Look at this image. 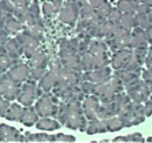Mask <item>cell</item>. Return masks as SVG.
<instances>
[{"label": "cell", "mask_w": 152, "mask_h": 143, "mask_svg": "<svg viewBox=\"0 0 152 143\" xmlns=\"http://www.w3.org/2000/svg\"><path fill=\"white\" fill-rule=\"evenodd\" d=\"M88 52L92 53V55L104 53V52H107V44L103 41H99V40H92V41H91V45H89Z\"/></svg>", "instance_id": "obj_34"}, {"label": "cell", "mask_w": 152, "mask_h": 143, "mask_svg": "<svg viewBox=\"0 0 152 143\" xmlns=\"http://www.w3.org/2000/svg\"><path fill=\"white\" fill-rule=\"evenodd\" d=\"M52 4H53V7H55V10L56 11L62 10V1H60V0H55Z\"/></svg>", "instance_id": "obj_55"}, {"label": "cell", "mask_w": 152, "mask_h": 143, "mask_svg": "<svg viewBox=\"0 0 152 143\" xmlns=\"http://www.w3.org/2000/svg\"><path fill=\"white\" fill-rule=\"evenodd\" d=\"M7 74L15 82L22 84L23 82L30 79V67L25 63H19V61H18V63H15L14 66L7 71Z\"/></svg>", "instance_id": "obj_11"}, {"label": "cell", "mask_w": 152, "mask_h": 143, "mask_svg": "<svg viewBox=\"0 0 152 143\" xmlns=\"http://www.w3.org/2000/svg\"><path fill=\"white\" fill-rule=\"evenodd\" d=\"M103 121L106 124L107 131H111V132H117V131H121L124 128V124H122V121H121V119L118 116H113V117L103 120Z\"/></svg>", "instance_id": "obj_29"}, {"label": "cell", "mask_w": 152, "mask_h": 143, "mask_svg": "<svg viewBox=\"0 0 152 143\" xmlns=\"http://www.w3.org/2000/svg\"><path fill=\"white\" fill-rule=\"evenodd\" d=\"M107 128H106V124L104 121L100 119H92V120H88V126H86V129L85 132L88 135H93V134H99V132H106Z\"/></svg>", "instance_id": "obj_25"}, {"label": "cell", "mask_w": 152, "mask_h": 143, "mask_svg": "<svg viewBox=\"0 0 152 143\" xmlns=\"http://www.w3.org/2000/svg\"><path fill=\"white\" fill-rule=\"evenodd\" d=\"M29 8V0H0V10L14 17H21Z\"/></svg>", "instance_id": "obj_8"}, {"label": "cell", "mask_w": 152, "mask_h": 143, "mask_svg": "<svg viewBox=\"0 0 152 143\" xmlns=\"http://www.w3.org/2000/svg\"><path fill=\"white\" fill-rule=\"evenodd\" d=\"M82 91H84L86 95L93 94V90H95V83L93 82H89V80H81V86H80Z\"/></svg>", "instance_id": "obj_42"}, {"label": "cell", "mask_w": 152, "mask_h": 143, "mask_svg": "<svg viewBox=\"0 0 152 143\" xmlns=\"http://www.w3.org/2000/svg\"><path fill=\"white\" fill-rule=\"evenodd\" d=\"M130 48L137 49V48H148V40H147V34L145 30L141 27H134L132 29L130 33Z\"/></svg>", "instance_id": "obj_18"}, {"label": "cell", "mask_w": 152, "mask_h": 143, "mask_svg": "<svg viewBox=\"0 0 152 143\" xmlns=\"http://www.w3.org/2000/svg\"><path fill=\"white\" fill-rule=\"evenodd\" d=\"M140 3L145 4V6H148V7L152 8V0H140Z\"/></svg>", "instance_id": "obj_57"}, {"label": "cell", "mask_w": 152, "mask_h": 143, "mask_svg": "<svg viewBox=\"0 0 152 143\" xmlns=\"http://www.w3.org/2000/svg\"><path fill=\"white\" fill-rule=\"evenodd\" d=\"M22 112H23V108L19 104H11L4 117L7 120H10V121H21Z\"/></svg>", "instance_id": "obj_28"}, {"label": "cell", "mask_w": 152, "mask_h": 143, "mask_svg": "<svg viewBox=\"0 0 152 143\" xmlns=\"http://www.w3.org/2000/svg\"><path fill=\"white\" fill-rule=\"evenodd\" d=\"M1 74H3V72H1V70H0V75H1Z\"/></svg>", "instance_id": "obj_62"}, {"label": "cell", "mask_w": 152, "mask_h": 143, "mask_svg": "<svg viewBox=\"0 0 152 143\" xmlns=\"http://www.w3.org/2000/svg\"><path fill=\"white\" fill-rule=\"evenodd\" d=\"M59 67L58 64L51 68L50 71H47L44 74V77L40 79V83H39V87L41 89L44 93H50L51 90L53 89V86L56 84V80H58V70H59Z\"/></svg>", "instance_id": "obj_16"}, {"label": "cell", "mask_w": 152, "mask_h": 143, "mask_svg": "<svg viewBox=\"0 0 152 143\" xmlns=\"http://www.w3.org/2000/svg\"><path fill=\"white\" fill-rule=\"evenodd\" d=\"M60 63L63 64V67L69 68V70L81 72L82 66H81V56L80 53L71 49H60Z\"/></svg>", "instance_id": "obj_7"}, {"label": "cell", "mask_w": 152, "mask_h": 143, "mask_svg": "<svg viewBox=\"0 0 152 143\" xmlns=\"http://www.w3.org/2000/svg\"><path fill=\"white\" fill-rule=\"evenodd\" d=\"M114 75H117L118 78H121V80H122V83H124L125 89H127V87H130V86H133V84H134L136 82L140 79V78H138V75H136V74L130 72V71L125 70V68L117 70Z\"/></svg>", "instance_id": "obj_22"}, {"label": "cell", "mask_w": 152, "mask_h": 143, "mask_svg": "<svg viewBox=\"0 0 152 143\" xmlns=\"http://www.w3.org/2000/svg\"><path fill=\"white\" fill-rule=\"evenodd\" d=\"M111 10H113V7H111L110 1H104V3L100 6V7L96 8V14L99 15V18H102V19H107V17H108V14L111 12Z\"/></svg>", "instance_id": "obj_38"}, {"label": "cell", "mask_w": 152, "mask_h": 143, "mask_svg": "<svg viewBox=\"0 0 152 143\" xmlns=\"http://www.w3.org/2000/svg\"><path fill=\"white\" fill-rule=\"evenodd\" d=\"M147 142H152V136H151V138H148V139H147Z\"/></svg>", "instance_id": "obj_59"}, {"label": "cell", "mask_w": 152, "mask_h": 143, "mask_svg": "<svg viewBox=\"0 0 152 143\" xmlns=\"http://www.w3.org/2000/svg\"><path fill=\"white\" fill-rule=\"evenodd\" d=\"M42 12H44V15H45L47 18H52L53 15H55V12H56V10H55L52 3L47 1V3L42 4Z\"/></svg>", "instance_id": "obj_44"}, {"label": "cell", "mask_w": 152, "mask_h": 143, "mask_svg": "<svg viewBox=\"0 0 152 143\" xmlns=\"http://www.w3.org/2000/svg\"><path fill=\"white\" fill-rule=\"evenodd\" d=\"M149 89H151V94H152V84H149Z\"/></svg>", "instance_id": "obj_60"}, {"label": "cell", "mask_w": 152, "mask_h": 143, "mask_svg": "<svg viewBox=\"0 0 152 143\" xmlns=\"http://www.w3.org/2000/svg\"><path fill=\"white\" fill-rule=\"evenodd\" d=\"M145 34H147V40H148V44L152 45V25H149L148 27L145 29Z\"/></svg>", "instance_id": "obj_53"}, {"label": "cell", "mask_w": 152, "mask_h": 143, "mask_svg": "<svg viewBox=\"0 0 152 143\" xmlns=\"http://www.w3.org/2000/svg\"><path fill=\"white\" fill-rule=\"evenodd\" d=\"M151 10H152L151 7H148V6H145L142 3L136 4V14H149Z\"/></svg>", "instance_id": "obj_46"}, {"label": "cell", "mask_w": 152, "mask_h": 143, "mask_svg": "<svg viewBox=\"0 0 152 143\" xmlns=\"http://www.w3.org/2000/svg\"><path fill=\"white\" fill-rule=\"evenodd\" d=\"M34 109L40 117H56L58 109H59L58 97L51 95L50 93H44L37 98Z\"/></svg>", "instance_id": "obj_3"}, {"label": "cell", "mask_w": 152, "mask_h": 143, "mask_svg": "<svg viewBox=\"0 0 152 143\" xmlns=\"http://www.w3.org/2000/svg\"><path fill=\"white\" fill-rule=\"evenodd\" d=\"M125 70L130 71V72L136 74V75H138L140 77V74L142 72V64L140 63V61H137V60L133 57V55L130 56V59H129V61H127V64L124 67Z\"/></svg>", "instance_id": "obj_35"}, {"label": "cell", "mask_w": 152, "mask_h": 143, "mask_svg": "<svg viewBox=\"0 0 152 143\" xmlns=\"http://www.w3.org/2000/svg\"><path fill=\"white\" fill-rule=\"evenodd\" d=\"M26 142H56V135H48L45 132L37 134H25Z\"/></svg>", "instance_id": "obj_27"}, {"label": "cell", "mask_w": 152, "mask_h": 143, "mask_svg": "<svg viewBox=\"0 0 152 143\" xmlns=\"http://www.w3.org/2000/svg\"><path fill=\"white\" fill-rule=\"evenodd\" d=\"M127 142H137V143H142L144 142V138H142L141 134H130V135H127Z\"/></svg>", "instance_id": "obj_47"}, {"label": "cell", "mask_w": 152, "mask_h": 143, "mask_svg": "<svg viewBox=\"0 0 152 143\" xmlns=\"http://www.w3.org/2000/svg\"><path fill=\"white\" fill-rule=\"evenodd\" d=\"M136 21H137V26L141 29H147L149 26V18L148 14H136Z\"/></svg>", "instance_id": "obj_39"}, {"label": "cell", "mask_w": 152, "mask_h": 143, "mask_svg": "<svg viewBox=\"0 0 152 143\" xmlns=\"http://www.w3.org/2000/svg\"><path fill=\"white\" fill-rule=\"evenodd\" d=\"M8 38H10V33L7 30H4V29H0V45L4 44Z\"/></svg>", "instance_id": "obj_51"}, {"label": "cell", "mask_w": 152, "mask_h": 143, "mask_svg": "<svg viewBox=\"0 0 152 143\" xmlns=\"http://www.w3.org/2000/svg\"><path fill=\"white\" fill-rule=\"evenodd\" d=\"M15 38L19 41L22 49H23V55H25L28 59L36 52V51H37V49H39L40 41L37 38H34L28 30H23V32L18 33Z\"/></svg>", "instance_id": "obj_9"}, {"label": "cell", "mask_w": 152, "mask_h": 143, "mask_svg": "<svg viewBox=\"0 0 152 143\" xmlns=\"http://www.w3.org/2000/svg\"><path fill=\"white\" fill-rule=\"evenodd\" d=\"M0 49H1L4 53H7V56H10L11 59L15 60V61H18L19 57L23 55V49H22L19 41H18L15 37L14 38H8L4 44H1Z\"/></svg>", "instance_id": "obj_15"}, {"label": "cell", "mask_w": 152, "mask_h": 143, "mask_svg": "<svg viewBox=\"0 0 152 143\" xmlns=\"http://www.w3.org/2000/svg\"><path fill=\"white\" fill-rule=\"evenodd\" d=\"M39 117L40 116L36 112L34 106H32V105L30 106H25L21 116V123L26 127H32V126H36V123L39 121Z\"/></svg>", "instance_id": "obj_20"}, {"label": "cell", "mask_w": 152, "mask_h": 143, "mask_svg": "<svg viewBox=\"0 0 152 143\" xmlns=\"http://www.w3.org/2000/svg\"><path fill=\"white\" fill-rule=\"evenodd\" d=\"M130 56H132V48H125V49L115 51L113 57H111V61H110L111 68H113L114 71L124 68L127 64L129 59H130Z\"/></svg>", "instance_id": "obj_17"}, {"label": "cell", "mask_w": 152, "mask_h": 143, "mask_svg": "<svg viewBox=\"0 0 152 143\" xmlns=\"http://www.w3.org/2000/svg\"><path fill=\"white\" fill-rule=\"evenodd\" d=\"M114 102L117 104L118 109L121 108H126L127 105L132 102L130 97L127 95V93H125V91H121V93H118L117 95H115V100H114Z\"/></svg>", "instance_id": "obj_37"}, {"label": "cell", "mask_w": 152, "mask_h": 143, "mask_svg": "<svg viewBox=\"0 0 152 143\" xmlns=\"http://www.w3.org/2000/svg\"><path fill=\"white\" fill-rule=\"evenodd\" d=\"M81 66L84 71H91L93 70V56L92 53L89 52H84L81 53Z\"/></svg>", "instance_id": "obj_36"}, {"label": "cell", "mask_w": 152, "mask_h": 143, "mask_svg": "<svg viewBox=\"0 0 152 143\" xmlns=\"http://www.w3.org/2000/svg\"><path fill=\"white\" fill-rule=\"evenodd\" d=\"M104 1H106V0H88V3L91 4V7H92L93 10H96L97 7H100Z\"/></svg>", "instance_id": "obj_52"}, {"label": "cell", "mask_w": 152, "mask_h": 143, "mask_svg": "<svg viewBox=\"0 0 152 143\" xmlns=\"http://www.w3.org/2000/svg\"><path fill=\"white\" fill-rule=\"evenodd\" d=\"M78 15H80V7H78V4L73 0L71 3H69L67 6H64V7L60 10L59 19L63 22V23L74 25L78 19Z\"/></svg>", "instance_id": "obj_14"}, {"label": "cell", "mask_w": 152, "mask_h": 143, "mask_svg": "<svg viewBox=\"0 0 152 143\" xmlns=\"http://www.w3.org/2000/svg\"><path fill=\"white\" fill-rule=\"evenodd\" d=\"M3 29L7 30L10 34H12V33H18L19 30H23L25 26H23V23H22L17 17H14V15H11V14H7L6 15V21H4Z\"/></svg>", "instance_id": "obj_21"}, {"label": "cell", "mask_w": 152, "mask_h": 143, "mask_svg": "<svg viewBox=\"0 0 152 143\" xmlns=\"http://www.w3.org/2000/svg\"><path fill=\"white\" fill-rule=\"evenodd\" d=\"M41 94H42V90L36 84V80L30 79L21 84L19 91H18V95H17V100L23 106H30V105L34 104V101Z\"/></svg>", "instance_id": "obj_4"}, {"label": "cell", "mask_w": 152, "mask_h": 143, "mask_svg": "<svg viewBox=\"0 0 152 143\" xmlns=\"http://www.w3.org/2000/svg\"><path fill=\"white\" fill-rule=\"evenodd\" d=\"M126 93L133 102H144L151 97V89H149V84L147 83V82H144L142 79H138L133 86L127 87Z\"/></svg>", "instance_id": "obj_6"}, {"label": "cell", "mask_w": 152, "mask_h": 143, "mask_svg": "<svg viewBox=\"0 0 152 143\" xmlns=\"http://www.w3.org/2000/svg\"><path fill=\"white\" fill-rule=\"evenodd\" d=\"M100 105V100L97 95L89 94L88 97H85V100L82 101V110L84 115L88 120L97 119V109Z\"/></svg>", "instance_id": "obj_13"}, {"label": "cell", "mask_w": 152, "mask_h": 143, "mask_svg": "<svg viewBox=\"0 0 152 143\" xmlns=\"http://www.w3.org/2000/svg\"><path fill=\"white\" fill-rule=\"evenodd\" d=\"M0 142H26V136L14 127L0 124Z\"/></svg>", "instance_id": "obj_12"}, {"label": "cell", "mask_w": 152, "mask_h": 143, "mask_svg": "<svg viewBox=\"0 0 152 143\" xmlns=\"http://www.w3.org/2000/svg\"><path fill=\"white\" fill-rule=\"evenodd\" d=\"M141 79L148 84H152V68H145L141 72Z\"/></svg>", "instance_id": "obj_45"}, {"label": "cell", "mask_w": 152, "mask_h": 143, "mask_svg": "<svg viewBox=\"0 0 152 143\" xmlns=\"http://www.w3.org/2000/svg\"><path fill=\"white\" fill-rule=\"evenodd\" d=\"M56 119L60 124L66 126L70 129H80L85 131L88 121L82 110L81 101L77 100H69V101H62L59 104Z\"/></svg>", "instance_id": "obj_1"}, {"label": "cell", "mask_w": 152, "mask_h": 143, "mask_svg": "<svg viewBox=\"0 0 152 143\" xmlns=\"http://www.w3.org/2000/svg\"><path fill=\"white\" fill-rule=\"evenodd\" d=\"M121 25L124 26V27L132 29L137 27V21H136V12H126V14L122 15V19H121Z\"/></svg>", "instance_id": "obj_31"}, {"label": "cell", "mask_w": 152, "mask_h": 143, "mask_svg": "<svg viewBox=\"0 0 152 143\" xmlns=\"http://www.w3.org/2000/svg\"><path fill=\"white\" fill-rule=\"evenodd\" d=\"M36 127L40 131H56L60 128V123L56 119H51V117H41L39 121L36 123Z\"/></svg>", "instance_id": "obj_23"}, {"label": "cell", "mask_w": 152, "mask_h": 143, "mask_svg": "<svg viewBox=\"0 0 152 143\" xmlns=\"http://www.w3.org/2000/svg\"><path fill=\"white\" fill-rule=\"evenodd\" d=\"M118 117L121 119L124 127H133L136 126V120H134V115L132 113V110L129 108H121L118 110Z\"/></svg>", "instance_id": "obj_26"}, {"label": "cell", "mask_w": 152, "mask_h": 143, "mask_svg": "<svg viewBox=\"0 0 152 143\" xmlns=\"http://www.w3.org/2000/svg\"><path fill=\"white\" fill-rule=\"evenodd\" d=\"M113 142H127V136H117L113 139Z\"/></svg>", "instance_id": "obj_56"}, {"label": "cell", "mask_w": 152, "mask_h": 143, "mask_svg": "<svg viewBox=\"0 0 152 143\" xmlns=\"http://www.w3.org/2000/svg\"><path fill=\"white\" fill-rule=\"evenodd\" d=\"M149 100H151V101H152V94H151V97H149Z\"/></svg>", "instance_id": "obj_61"}, {"label": "cell", "mask_w": 152, "mask_h": 143, "mask_svg": "<svg viewBox=\"0 0 152 143\" xmlns=\"http://www.w3.org/2000/svg\"><path fill=\"white\" fill-rule=\"evenodd\" d=\"M6 15H7V12H4V11L0 10V29L4 27V21H6Z\"/></svg>", "instance_id": "obj_54"}, {"label": "cell", "mask_w": 152, "mask_h": 143, "mask_svg": "<svg viewBox=\"0 0 152 143\" xmlns=\"http://www.w3.org/2000/svg\"><path fill=\"white\" fill-rule=\"evenodd\" d=\"M148 18H149V23L152 25V10H151V12L148 14Z\"/></svg>", "instance_id": "obj_58"}, {"label": "cell", "mask_w": 152, "mask_h": 143, "mask_svg": "<svg viewBox=\"0 0 152 143\" xmlns=\"http://www.w3.org/2000/svg\"><path fill=\"white\" fill-rule=\"evenodd\" d=\"M56 140H59V142H75V138L73 135H66V134H56Z\"/></svg>", "instance_id": "obj_48"}, {"label": "cell", "mask_w": 152, "mask_h": 143, "mask_svg": "<svg viewBox=\"0 0 152 143\" xmlns=\"http://www.w3.org/2000/svg\"><path fill=\"white\" fill-rule=\"evenodd\" d=\"M118 106L115 102H107V104H102L100 102L99 105V109H97V119L100 120H106V119H110L113 116H117L118 115Z\"/></svg>", "instance_id": "obj_19"}, {"label": "cell", "mask_w": 152, "mask_h": 143, "mask_svg": "<svg viewBox=\"0 0 152 143\" xmlns=\"http://www.w3.org/2000/svg\"><path fill=\"white\" fill-rule=\"evenodd\" d=\"M10 105H11L10 100L4 98L3 95H0V117H4V116H6L7 109L10 108Z\"/></svg>", "instance_id": "obj_43"}, {"label": "cell", "mask_w": 152, "mask_h": 143, "mask_svg": "<svg viewBox=\"0 0 152 143\" xmlns=\"http://www.w3.org/2000/svg\"><path fill=\"white\" fill-rule=\"evenodd\" d=\"M48 64V57L42 51H36L30 57H29V67H40V68H47Z\"/></svg>", "instance_id": "obj_24"}, {"label": "cell", "mask_w": 152, "mask_h": 143, "mask_svg": "<svg viewBox=\"0 0 152 143\" xmlns=\"http://www.w3.org/2000/svg\"><path fill=\"white\" fill-rule=\"evenodd\" d=\"M19 87H21V83L15 82L7 72L0 75V95H3L4 98H7L10 101L17 100Z\"/></svg>", "instance_id": "obj_5"}, {"label": "cell", "mask_w": 152, "mask_h": 143, "mask_svg": "<svg viewBox=\"0 0 152 143\" xmlns=\"http://www.w3.org/2000/svg\"><path fill=\"white\" fill-rule=\"evenodd\" d=\"M122 12H121L119 10H118L117 7L113 8L111 10V12L108 14V17H107V21L110 22V23H118V22H121V19H122Z\"/></svg>", "instance_id": "obj_40"}, {"label": "cell", "mask_w": 152, "mask_h": 143, "mask_svg": "<svg viewBox=\"0 0 152 143\" xmlns=\"http://www.w3.org/2000/svg\"><path fill=\"white\" fill-rule=\"evenodd\" d=\"M145 67L147 68H152V45L148 48V53H147V57H145Z\"/></svg>", "instance_id": "obj_50"}, {"label": "cell", "mask_w": 152, "mask_h": 143, "mask_svg": "<svg viewBox=\"0 0 152 143\" xmlns=\"http://www.w3.org/2000/svg\"><path fill=\"white\" fill-rule=\"evenodd\" d=\"M80 82H81V72L69 70V68L63 67V64H60L59 70H58L56 84H55L52 89L53 95H56L59 91L64 90V89L75 87V86H78Z\"/></svg>", "instance_id": "obj_2"}, {"label": "cell", "mask_w": 152, "mask_h": 143, "mask_svg": "<svg viewBox=\"0 0 152 143\" xmlns=\"http://www.w3.org/2000/svg\"><path fill=\"white\" fill-rule=\"evenodd\" d=\"M111 67H102V68H95L91 71H85L84 75H81V80H89L95 84L106 83L111 79Z\"/></svg>", "instance_id": "obj_10"}, {"label": "cell", "mask_w": 152, "mask_h": 143, "mask_svg": "<svg viewBox=\"0 0 152 143\" xmlns=\"http://www.w3.org/2000/svg\"><path fill=\"white\" fill-rule=\"evenodd\" d=\"M15 63H18V61L12 60L10 56H7V53H4L3 51L0 49V70H1V72L3 74L7 72V71L10 70Z\"/></svg>", "instance_id": "obj_32"}, {"label": "cell", "mask_w": 152, "mask_h": 143, "mask_svg": "<svg viewBox=\"0 0 152 143\" xmlns=\"http://www.w3.org/2000/svg\"><path fill=\"white\" fill-rule=\"evenodd\" d=\"M136 4L133 0H118L117 3V8L122 12V14H126V12H136Z\"/></svg>", "instance_id": "obj_33"}, {"label": "cell", "mask_w": 152, "mask_h": 143, "mask_svg": "<svg viewBox=\"0 0 152 143\" xmlns=\"http://www.w3.org/2000/svg\"><path fill=\"white\" fill-rule=\"evenodd\" d=\"M144 110H145V117H149L152 115V101L149 98L147 101H144Z\"/></svg>", "instance_id": "obj_49"}, {"label": "cell", "mask_w": 152, "mask_h": 143, "mask_svg": "<svg viewBox=\"0 0 152 143\" xmlns=\"http://www.w3.org/2000/svg\"><path fill=\"white\" fill-rule=\"evenodd\" d=\"M45 68H40V67H30V79L33 80H40L44 74H45Z\"/></svg>", "instance_id": "obj_41"}, {"label": "cell", "mask_w": 152, "mask_h": 143, "mask_svg": "<svg viewBox=\"0 0 152 143\" xmlns=\"http://www.w3.org/2000/svg\"><path fill=\"white\" fill-rule=\"evenodd\" d=\"M92 56H93V70H95V68L107 67L111 61V59L108 57V52L97 53V55H92Z\"/></svg>", "instance_id": "obj_30"}]
</instances>
